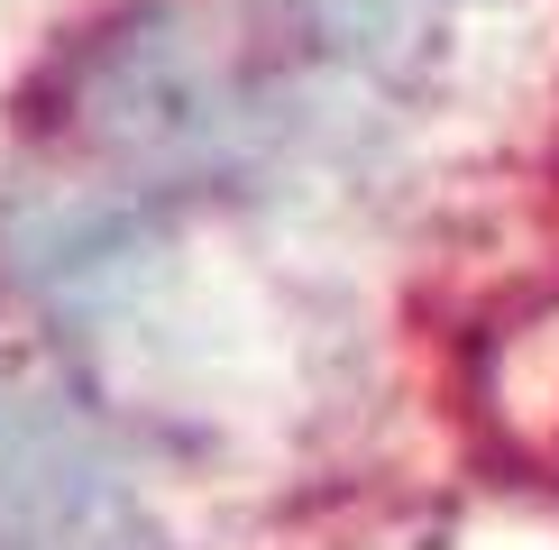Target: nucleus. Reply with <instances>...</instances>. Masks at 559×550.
Wrapping results in <instances>:
<instances>
[{
	"label": "nucleus",
	"instance_id": "f257e3e1",
	"mask_svg": "<svg viewBox=\"0 0 559 550\" xmlns=\"http://www.w3.org/2000/svg\"><path fill=\"white\" fill-rule=\"evenodd\" d=\"M0 550H166L64 376L0 358Z\"/></svg>",
	"mask_w": 559,
	"mask_h": 550
}]
</instances>
